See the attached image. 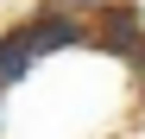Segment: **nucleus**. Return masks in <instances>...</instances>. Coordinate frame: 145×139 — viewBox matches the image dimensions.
I'll list each match as a JSON object with an SVG mask.
<instances>
[{
    "mask_svg": "<svg viewBox=\"0 0 145 139\" xmlns=\"http://www.w3.org/2000/svg\"><path fill=\"white\" fill-rule=\"evenodd\" d=\"M13 32H19V44L32 51V63H38V57H57V51H76V44H88V26H82V19H63L57 7H38L25 26H13Z\"/></svg>",
    "mask_w": 145,
    "mask_h": 139,
    "instance_id": "f257e3e1",
    "label": "nucleus"
},
{
    "mask_svg": "<svg viewBox=\"0 0 145 139\" xmlns=\"http://www.w3.org/2000/svg\"><path fill=\"white\" fill-rule=\"evenodd\" d=\"M88 44H101L107 57H139L145 51V26H139V7H120V0H107L101 13H95V26H88Z\"/></svg>",
    "mask_w": 145,
    "mask_h": 139,
    "instance_id": "f03ea898",
    "label": "nucleus"
},
{
    "mask_svg": "<svg viewBox=\"0 0 145 139\" xmlns=\"http://www.w3.org/2000/svg\"><path fill=\"white\" fill-rule=\"evenodd\" d=\"M139 26H145V13H139Z\"/></svg>",
    "mask_w": 145,
    "mask_h": 139,
    "instance_id": "7ed1b4c3",
    "label": "nucleus"
}]
</instances>
